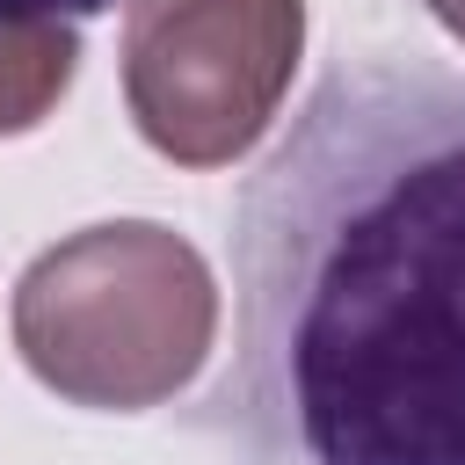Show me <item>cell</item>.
<instances>
[{
	"instance_id": "5b68a950",
	"label": "cell",
	"mask_w": 465,
	"mask_h": 465,
	"mask_svg": "<svg viewBox=\"0 0 465 465\" xmlns=\"http://www.w3.org/2000/svg\"><path fill=\"white\" fill-rule=\"evenodd\" d=\"M429 15H436V22H443L458 44H465V0H429Z\"/></svg>"
},
{
	"instance_id": "277c9868",
	"label": "cell",
	"mask_w": 465,
	"mask_h": 465,
	"mask_svg": "<svg viewBox=\"0 0 465 465\" xmlns=\"http://www.w3.org/2000/svg\"><path fill=\"white\" fill-rule=\"evenodd\" d=\"M109 0H0V138L58 109L80 65V22Z\"/></svg>"
},
{
	"instance_id": "3957f363",
	"label": "cell",
	"mask_w": 465,
	"mask_h": 465,
	"mask_svg": "<svg viewBox=\"0 0 465 465\" xmlns=\"http://www.w3.org/2000/svg\"><path fill=\"white\" fill-rule=\"evenodd\" d=\"M305 51V0H124V102L182 167L240 160Z\"/></svg>"
},
{
	"instance_id": "7a4b0ae2",
	"label": "cell",
	"mask_w": 465,
	"mask_h": 465,
	"mask_svg": "<svg viewBox=\"0 0 465 465\" xmlns=\"http://www.w3.org/2000/svg\"><path fill=\"white\" fill-rule=\"evenodd\" d=\"M218 334V291L203 254L145 218L87 225L44 247L15 283V349L73 407H160L174 400Z\"/></svg>"
},
{
	"instance_id": "6da1fadb",
	"label": "cell",
	"mask_w": 465,
	"mask_h": 465,
	"mask_svg": "<svg viewBox=\"0 0 465 465\" xmlns=\"http://www.w3.org/2000/svg\"><path fill=\"white\" fill-rule=\"evenodd\" d=\"M240 465H465V73L349 58L232 203Z\"/></svg>"
}]
</instances>
